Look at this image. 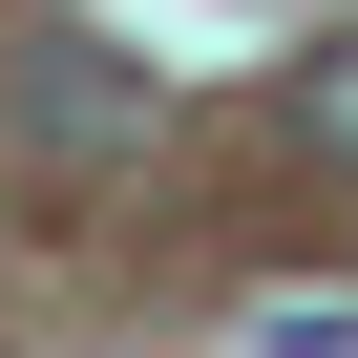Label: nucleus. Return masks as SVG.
Listing matches in <instances>:
<instances>
[{"label": "nucleus", "mask_w": 358, "mask_h": 358, "mask_svg": "<svg viewBox=\"0 0 358 358\" xmlns=\"http://www.w3.org/2000/svg\"><path fill=\"white\" fill-rule=\"evenodd\" d=\"M127 127H148V85H127V64H85V43H43V64H22V169H106Z\"/></svg>", "instance_id": "nucleus-1"}, {"label": "nucleus", "mask_w": 358, "mask_h": 358, "mask_svg": "<svg viewBox=\"0 0 358 358\" xmlns=\"http://www.w3.org/2000/svg\"><path fill=\"white\" fill-rule=\"evenodd\" d=\"M274 127H295V169H337V190H358V22L274 64Z\"/></svg>", "instance_id": "nucleus-2"}]
</instances>
